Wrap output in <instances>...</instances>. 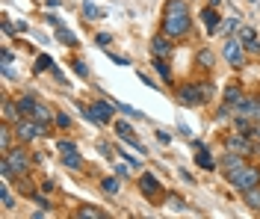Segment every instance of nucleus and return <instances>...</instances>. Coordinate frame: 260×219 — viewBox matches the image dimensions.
Here are the masks:
<instances>
[{
	"label": "nucleus",
	"mask_w": 260,
	"mask_h": 219,
	"mask_svg": "<svg viewBox=\"0 0 260 219\" xmlns=\"http://www.w3.org/2000/svg\"><path fill=\"white\" fill-rule=\"evenodd\" d=\"M162 33L169 39L189 33V6H186V0H166V6H162Z\"/></svg>",
	"instance_id": "nucleus-1"
},
{
	"label": "nucleus",
	"mask_w": 260,
	"mask_h": 219,
	"mask_svg": "<svg viewBox=\"0 0 260 219\" xmlns=\"http://www.w3.org/2000/svg\"><path fill=\"white\" fill-rule=\"evenodd\" d=\"M228 184L234 186V190H240V193H245V190H251V186L260 184V172L254 166H240L237 172L228 175Z\"/></svg>",
	"instance_id": "nucleus-2"
},
{
	"label": "nucleus",
	"mask_w": 260,
	"mask_h": 219,
	"mask_svg": "<svg viewBox=\"0 0 260 219\" xmlns=\"http://www.w3.org/2000/svg\"><path fill=\"white\" fill-rule=\"evenodd\" d=\"M15 136L21 142H30V139H39V136H48V124H42V121H36V118L24 116L15 121Z\"/></svg>",
	"instance_id": "nucleus-3"
},
{
	"label": "nucleus",
	"mask_w": 260,
	"mask_h": 219,
	"mask_svg": "<svg viewBox=\"0 0 260 219\" xmlns=\"http://www.w3.org/2000/svg\"><path fill=\"white\" fill-rule=\"evenodd\" d=\"M222 56H225V62L228 66H234V68H243L245 66V45L240 42V39H228L225 42V48H222Z\"/></svg>",
	"instance_id": "nucleus-4"
},
{
	"label": "nucleus",
	"mask_w": 260,
	"mask_h": 219,
	"mask_svg": "<svg viewBox=\"0 0 260 219\" xmlns=\"http://www.w3.org/2000/svg\"><path fill=\"white\" fill-rule=\"evenodd\" d=\"M113 113H115V104L95 101L86 110V118H89V121H98V124H110V121H113Z\"/></svg>",
	"instance_id": "nucleus-5"
},
{
	"label": "nucleus",
	"mask_w": 260,
	"mask_h": 219,
	"mask_svg": "<svg viewBox=\"0 0 260 219\" xmlns=\"http://www.w3.org/2000/svg\"><path fill=\"white\" fill-rule=\"evenodd\" d=\"M178 101L186 104V107H201L207 104V95H204V86L201 83H192V86H183L178 92Z\"/></svg>",
	"instance_id": "nucleus-6"
},
{
	"label": "nucleus",
	"mask_w": 260,
	"mask_h": 219,
	"mask_svg": "<svg viewBox=\"0 0 260 219\" xmlns=\"http://www.w3.org/2000/svg\"><path fill=\"white\" fill-rule=\"evenodd\" d=\"M56 148H59V154H62V163H65L68 169H80V166H83V157H80V151H77V145H74V142L62 139Z\"/></svg>",
	"instance_id": "nucleus-7"
},
{
	"label": "nucleus",
	"mask_w": 260,
	"mask_h": 219,
	"mask_svg": "<svg viewBox=\"0 0 260 219\" xmlns=\"http://www.w3.org/2000/svg\"><path fill=\"white\" fill-rule=\"evenodd\" d=\"M3 157L9 160V166L15 169L18 178H21V175H24V172L30 169V157H27V151H24V148H9V151L3 154Z\"/></svg>",
	"instance_id": "nucleus-8"
},
{
	"label": "nucleus",
	"mask_w": 260,
	"mask_h": 219,
	"mask_svg": "<svg viewBox=\"0 0 260 219\" xmlns=\"http://www.w3.org/2000/svg\"><path fill=\"white\" fill-rule=\"evenodd\" d=\"M225 148H228V151H237V154H243V157H245V154L254 151V142H251L245 134H234V136H228V139H225Z\"/></svg>",
	"instance_id": "nucleus-9"
},
{
	"label": "nucleus",
	"mask_w": 260,
	"mask_h": 219,
	"mask_svg": "<svg viewBox=\"0 0 260 219\" xmlns=\"http://www.w3.org/2000/svg\"><path fill=\"white\" fill-rule=\"evenodd\" d=\"M115 134L121 136V142H127L130 148H136L139 154H145V145H142V142H139V139L133 136V131H130L127 121H115Z\"/></svg>",
	"instance_id": "nucleus-10"
},
{
	"label": "nucleus",
	"mask_w": 260,
	"mask_h": 219,
	"mask_svg": "<svg viewBox=\"0 0 260 219\" xmlns=\"http://www.w3.org/2000/svg\"><path fill=\"white\" fill-rule=\"evenodd\" d=\"M139 190L145 193L148 199H157V193H160V181H157V175H151V172H145V175L139 178Z\"/></svg>",
	"instance_id": "nucleus-11"
},
{
	"label": "nucleus",
	"mask_w": 260,
	"mask_h": 219,
	"mask_svg": "<svg viewBox=\"0 0 260 219\" xmlns=\"http://www.w3.org/2000/svg\"><path fill=\"white\" fill-rule=\"evenodd\" d=\"M234 116L243 118H257V98H243V101L234 107Z\"/></svg>",
	"instance_id": "nucleus-12"
},
{
	"label": "nucleus",
	"mask_w": 260,
	"mask_h": 219,
	"mask_svg": "<svg viewBox=\"0 0 260 219\" xmlns=\"http://www.w3.org/2000/svg\"><path fill=\"white\" fill-rule=\"evenodd\" d=\"M201 21H204L207 33H219V27H222V21H219V12H216V6H207V9L201 12Z\"/></svg>",
	"instance_id": "nucleus-13"
},
{
	"label": "nucleus",
	"mask_w": 260,
	"mask_h": 219,
	"mask_svg": "<svg viewBox=\"0 0 260 219\" xmlns=\"http://www.w3.org/2000/svg\"><path fill=\"white\" fill-rule=\"evenodd\" d=\"M219 166L225 169V175H231V172H237L240 166H245L243 163V154H237V151H228L222 160H219Z\"/></svg>",
	"instance_id": "nucleus-14"
},
{
	"label": "nucleus",
	"mask_w": 260,
	"mask_h": 219,
	"mask_svg": "<svg viewBox=\"0 0 260 219\" xmlns=\"http://www.w3.org/2000/svg\"><path fill=\"white\" fill-rule=\"evenodd\" d=\"M195 163H198V166H201V169H207V172H213V169L219 166V163L213 160V154L207 151L204 145H198V148H195Z\"/></svg>",
	"instance_id": "nucleus-15"
},
{
	"label": "nucleus",
	"mask_w": 260,
	"mask_h": 219,
	"mask_svg": "<svg viewBox=\"0 0 260 219\" xmlns=\"http://www.w3.org/2000/svg\"><path fill=\"white\" fill-rule=\"evenodd\" d=\"M151 51H154V56H169L172 53V42H169V36H157L154 42H151Z\"/></svg>",
	"instance_id": "nucleus-16"
},
{
	"label": "nucleus",
	"mask_w": 260,
	"mask_h": 219,
	"mask_svg": "<svg viewBox=\"0 0 260 219\" xmlns=\"http://www.w3.org/2000/svg\"><path fill=\"white\" fill-rule=\"evenodd\" d=\"M21 118V110H18V101H3V121H18Z\"/></svg>",
	"instance_id": "nucleus-17"
},
{
	"label": "nucleus",
	"mask_w": 260,
	"mask_h": 219,
	"mask_svg": "<svg viewBox=\"0 0 260 219\" xmlns=\"http://www.w3.org/2000/svg\"><path fill=\"white\" fill-rule=\"evenodd\" d=\"M56 39H59L62 45H68V48H77V45H80V42H77V36L71 33L68 27H56Z\"/></svg>",
	"instance_id": "nucleus-18"
},
{
	"label": "nucleus",
	"mask_w": 260,
	"mask_h": 219,
	"mask_svg": "<svg viewBox=\"0 0 260 219\" xmlns=\"http://www.w3.org/2000/svg\"><path fill=\"white\" fill-rule=\"evenodd\" d=\"M36 98H32V95H21V98H18V110H21V116H32V110H36Z\"/></svg>",
	"instance_id": "nucleus-19"
},
{
	"label": "nucleus",
	"mask_w": 260,
	"mask_h": 219,
	"mask_svg": "<svg viewBox=\"0 0 260 219\" xmlns=\"http://www.w3.org/2000/svg\"><path fill=\"white\" fill-rule=\"evenodd\" d=\"M118 178H121V175H118ZM118 178H115V175H110V178H104V181H101V190H104L107 196H118V190H121V184H118Z\"/></svg>",
	"instance_id": "nucleus-20"
},
{
	"label": "nucleus",
	"mask_w": 260,
	"mask_h": 219,
	"mask_svg": "<svg viewBox=\"0 0 260 219\" xmlns=\"http://www.w3.org/2000/svg\"><path fill=\"white\" fill-rule=\"evenodd\" d=\"M240 101H243V92H240V86H228V89H225V104H228V107H237Z\"/></svg>",
	"instance_id": "nucleus-21"
},
{
	"label": "nucleus",
	"mask_w": 260,
	"mask_h": 219,
	"mask_svg": "<svg viewBox=\"0 0 260 219\" xmlns=\"http://www.w3.org/2000/svg\"><path fill=\"white\" fill-rule=\"evenodd\" d=\"M83 15L92 18V21H98V18H104V9H101V6H95L92 0H83Z\"/></svg>",
	"instance_id": "nucleus-22"
},
{
	"label": "nucleus",
	"mask_w": 260,
	"mask_h": 219,
	"mask_svg": "<svg viewBox=\"0 0 260 219\" xmlns=\"http://www.w3.org/2000/svg\"><path fill=\"white\" fill-rule=\"evenodd\" d=\"M154 71L160 74V77L166 80V83H172V68L166 66V62H162V56H154Z\"/></svg>",
	"instance_id": "nucleus-23"
},
{
	"label": "nucleus",
	"mask_w": 260,
	"mask_h": 219,
	"mask_svg": "<svg viewBox=\"0 0 260 219\" xmlns=\"http://www.w3.org/2000/svg\"><path fill=\"white\" fill-rule=\"evenodd\" d=\"M30 118H36V121H42V124H48L50 118H53V113H50L45 104H36V110H32V116Z\"/></svg>",
	"instance_id": "nucleus-24"
},
{
	"label": "nucleus",
	"mask_w": 260,
	"mask_h": 219,
	"mask_svg": "<svg viewBox=\"0 0 260 219\" xmlns=\"http://www.w3.org/2000/svg\"><path fill=\"white\" fill-rule=\"evenodd\" d=\"M195 62H198L201 68H213L216 56H213V51H207V48H204V51H198V53H195Z\"/></svg>",
	"instance_id": "nucleus-25"
},
{
	"label": "nucleus",
	"mask_w": 260,
	"mask_h": 219,
	"mask_svg": "<svg viewBox=\"0 0 260 219\" xmlns=\"http://www.w3.org/2000/svg\"><path fill=\"white\" fill-rule=\"evenodd\" d=\"M243 196H245V204H248V207H254V210H260V190H257V186L245 190Z\"/></svg>",
	"instance_id": "nucleus-26"
},
{
	"label": "nucleus",
	"mask_w": 260,
	"mask_h": 219,
	"mask_svg": "<svg viewBox=\"0 0 260 219\" xmlns=\"http://www.w3.org/2000/svg\"><path fill=\"white\" fill-rule=\"evenodd\" d=\"M9 181H3V184H0V204H3V207H6V210H9V207H15V199H12V193H9Z\"/></svg>",
	"instance_id": "nucleus-27"
},
{
	"label": "nucleus",
	"mask_w": 260,
	"mask_h": 219,
	"mask_svg": "<svg viewBox=\"0 0 260 219\" xmlns=\"http://www.w3.org/2000/svg\"><path fill=\"white\" fill-rule=\"evenodd\" d=\"M77 216H80V219H104L107 213H104V210H98V207H80V210H77Z\"/></svg>",
	"instance_id": "nucleus-28"
},
{
	"label": "nucleus",
	"mask_w": 260,
	"mask_h": 219,
	"mask_svg": "<svg viewBox=\"0 0 260 219\" xmlns=\"http://www.w3.org/2000/svg\"><path fill=\"white\" fill-rule=\"evenodd\" d=\"M6 124H9V121H6ZM6 124H3V131H0V148H3V154L12 148V131H9Z\"/></svg>",
	"instance_id": "nucleus-29"
},
{
	"label": "nucleus",
	"mask_w": 260,
	"mask_h": 219,
	"mask_svg": "<svg viewBox=\"0 0 260 219\" xmlns=\"http://www.w3.org/2000/svg\"><path fill=\"white\" fill-rule=\"evenodd\" d=\"M113 104H115V110H118V113H124V116H130V118H145L139 110H133V107H127V104H118V101H113Z\"/></svg>",
	"instance_id": "nucleus-30"
},
{
	"label": "nucleus",
	"mask_w": 260,
	"mask_h": 219,
	"mask_svg": "<svg viewBox=\"0 0 260 219\" xmlns=\"http://www.w3.org/2000/svg\"><path fill=\"white\" fill-rule=\"evenodd\" d=\"M219 30H228V33H234V30H240V15L228 18V21L222 24V27H219Z\"/></svg>",
	"instance_id": "nucleus-31"
},
{
	"label": "nucleus",
	"mask_w": 260,
	"mask_h": 219,
	"mask_svg": "<svg viewBox=\"0 0 260 219\" xmlns=\"http://www.w3.org/2000/svg\"><path fill=\"white\" fill-rule=\"evenodd\" d=\"M254 39H257V33H254V30H251V27H240V42H254Z\"/></svg>",
	"instance_id": "nucleus-32"
},
{
	"label": "nucleus",
	"mask_w": 260,
	"mask_h": 219,
	"mask_svg": "<svg viewBox=\"0 0 260 219\" xmlns=\"http://www.w3.org/2000/svg\"><path fill=\"white\" fill-rule=\"evenodd\" d=\"M48 68H53V59L50 56H39L36 59V71H48Z\"/></svg>",
	"instance_id": "nucleus-33"
},
{
	"label": "nucleus",
	"mask_w": 260,
	"mask_h": 219,
	"mask_svg": "<svg viewBox=\"0 0 260 219\" xmlns=\"http://www.w3.org/2000/svg\"><path fill=\"white\" fill-rule=\"evenodd\" d=\"M110 42H113V36H110V33H98L95 36V45H98V48H110Z\"/></svg>",
	"instance_id": "nucleus-34"
},
{
	"label": "nucleus",
	"mask_w": 260,
	"mask_h": 219,
	"mask_svg": "<svg viewBox=\"0 0 260 219\" xmlns=\"http://www.w3.org/2000/svg\"><path fill=\"white\" fill-rule=\"evenodd\" d=\"M71 68H74V74H77V77H89V68H86V62H80V59H77V62H71Z\"/></svg>",
	"instance_id": "nucleus-35"
},
{
	"label": "nucleus",
	"mask_w": 260,
	"mask_h": 219,
	"mask_svg": "<svg viewBox=\"0 0 260 219\" xmlns=\"http://www.w3.org/2000/svg\"><path fill=\"white\" fill-rule=\"evenodd\" d=\"M56 124H59V128H71V116H68V113H56Z\"/></svg>",
	"instance_id": "nucleus-36"
},
{
	"label": "nucleus",
	"mask_w": 260,
	"mask_h": 219,
	"mask_svg": "<svg viewBox=\"0 0 260 219\" xmlns=\"http://www.w3.org/2000/svg\"><path fill=\"white\" fill-rule=\"evenodd\" d=\"M157 142H160V145H169V142H172V134H169V131H157Z\"/></svg>",
	"instance_id": "nucleus-37"
},
{
	"label": "nucleus",
	"mask_w": 260,
	"mask_h": 219,
	"mask_svg": "<svg viewBox=\"0 0 260 219\" xmlns=\"http://www.w3.org/2000/svg\"><path fill=\"white\" fill-rule=\"evenodd\" d=\"M0 59H3V66H12V59H15V56H12V51H9V48H3Z\"/></svg>",
	"instance_id": "nucleus-38"
},
{
	"label": "nucleus",
	"mask_w": 260,
	"mask_h": 219,
	"mask_svg": "<svg viewBox=\"0 0 260 219\" xmlns=\"http://www.w3.org/2000/svg\"><path fill=\"white\" fill-rule=\"evenodd\" d=\"M245 51L248 53H260V42L254 39V42H245Z\"/></svg>",
	"instance_id": "nucleus-39"
},
{
	"label": "nucleus",
	"mask_w": 260,
	"mask_h": 219,
	"mask_svg": "<svg viewBox=\"0 0 260 219\" xmlns=\"http://www.w3.org/2000/svg\"><path fill=\"white\" fill-rule=\"evenodd\" d=\"M45 21H48V24H53V27H62V21L53 15V12H50V15H45Z\"/></svg>",
	"instance_id": "nucleus-40"
},
{
	"label": "nucleus",
	"mask_w": 260,
	"mask_h": 219,
	"mask_svg": "<svg viewBox=\"0 0 260 219\" xmlns=\"http://www.w3.org/2000/svg\"><path fill=\"white\" fill-rule=\"evenodd\" d=\"M15 30H18V27H12V24H9V21L3 18V33H6V36H12V33H15Z\"/></svg>",
	"instance_id": "nucleus-41"
},
{
	"label": "nucleus",
	"mask_w": 260,
	"mask_h": 219,
	"mask_svg": "<svg viewBox=\"0 0 260 219\" xmlns=\"http://www.w3.org/2000/svg\"><path fill=\"white\" fill-rule=\"evenodd\" d=\"M3 77H6V80H15V71H12L9 66H3Z\"/></svg>",
	"instance_id": "nucleus-42"
},
{
	"label": "nucleus",
	"mask_w": 260,
	"mask_h": 219,
	"mask_svg": "<svg viewBox=\"0 0 260 219\" xmlns=\"http://www.w3.org/2000/svg\"><path fill=\"white\" fill-rule=\"evenodd\" d=\"M180 178H183L186 184H195V178H192V175H189V172H186V169H180Z\"/></svg>",
	"instance_id": "nucleus-43"
},
{
	"label": "nucleus",
	"mask_w": 260,
	"mask_h": 219,
	"mask_svg": "<svg viewBox=\"0 0 260 219\" xmlns=\"http://www.w3.org/2000/svg\"><path fill=\"white\" fill-rule=\"evenodd\" d=\"M183 207H186V204L180 202V199H172V210H183Z\"/></svg>",
	"instance_id": "nucleus-44"
},
{
	"label": "nucleus",
	"mask_w": 260,
	"mask_h": 219,
	"mask_svg": "<svg viewBox=\"0 0 260 219\" xmlns=\"http://www.w3.org/2000/svg\"><path fill=\"white\" fill-rule=\"evenodd\" d=\"M139 80H142V83H145V86H151V89H154V80H151L148 74H139Z\"/></svg>",
	"instance_id": "nucleus-45"
},
{
	"label": "nucleus",
	"mask_w": 260,
	"mask_h": 219,
	"mask_svg": "<svg viewBox=\"0 0 260 219\" xmlns=\"http://www.w3.org/2000/svg\"><path fill=\"white\" fill-rule=\"evenodd\" d=\"M251 136H254V139L260 142V128H254V131H251Z\"/></svg>",
	"instance_id": "nucleus-46"
},
{
	"label": "nucleus",
	"mask_w": 260,
	"mask_h": 219,
	"mask_svg": "<svg viewBox=\"0 0 260 219\" xmlns=\"http://www.w3.org/2000/svg\"><path fill=\"white\" fill-rule=\"evenodd\" d=\"M219 3H222V0H210V6H219Z\"/></svg>",
	"instance_id": "nucleus-47"
},
{
	"label": "nucleus",
	"mask_w": 260,
	"mask_h": 219,
	"mask_svg": "<svg viewBox=\"0 0 260 219\" xmlns=\"http://www.w3.org/2000/svg\"><path fill=\"white\" fill-rule=\"evenodd\" d=\"M257 121H260V98H257Z\"/></svg>",
	"instance_id": "nucleus-48"
}]
</instances>
